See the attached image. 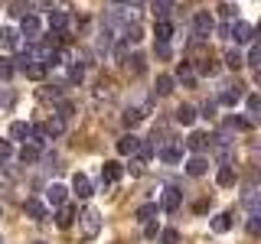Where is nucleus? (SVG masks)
<instances>
[{"label": "nucleus", "mask_w": 261, "mask_h": 244, "mask_svg": "<svg viewBox=\"0 0 261 244\" xmlns=\"http://www.w3.org/2000/svg\"><path fill=\"white\" fill-rule=\"evenodd\" d=\"M124 176V166H121V163H105L101 166V182H118V179Z\"/></svg>", "instance_id": "nucleus-7"}, {"label": "nucleus", "mask_w": 261, "mask_h": 244, "mask_svg": "<svg viewBox=\"0 0 261 244\" xmlns=\"http://www.w3.org/2000/svg\"><path fill=\"white\" fill-rule=\"evenodd\" d=\"M153 36H157V43H170V36H173V23H170V20H157Z\"/></svg>", "instance_id": "nucleus-20"}, {"label": "nucleus", "mask_w": 261, "mask_h": 244, "mask_svg": "<svg viewBox=\"0 0 261 244\" xmlns=\"http://www.w3.org/2000/svg\"><path fill=\"white\" fill-rule=\"evenodd\" d=\"M216 182L222 186V189H228V186H235V169H232V166H219V173H216Z\"/></svg>", "instance_id": "nucleus-22"}, {"label": "nucleus", "mask_w": 261, "mask_h": 244, "mask_svg": "<svg viewBox=\"0 0 261 244\" xmlns=\"http://www.w3.org/2000/svg\"><path fill=\"white\" fill-rule=\"evenodd\" d=\"M43 127H46V134H49V137H59L62 130H65V120L59 117V114H56V117H49V120H46Z\"/></svg>", "instance_id": "nucleus-24"}, {"label": "nucleus", "mask_w": 261, "mask_h": 244, "mask_svg": "<svg viewBox=\"0 0 261 244\" xmlns=\"http://www.w3.org/2000/svg\"><path fill=\"white\" fill-rule=\"evenodd\" d=\"M157 59H163V62L170 59V46L167 43H157Z\"/></svg>", "instance_id": "nucleus-43"}, {"label": "nucleus", "mask_w": 261, "mask_h": 244, "mask_svg": "<svg viewBox=\"0 0 261 244\" xmlns=\"http://www.w3.org/2000/svg\"><path fill=\"white\" fill-rule=\"evenodd\" d=\"M72 189L79 192V199H88V195H92V179H88L85 173H75L72 176Z\"/></svg>", "instance_id": "nucleus-8"}, {"label": "nucleus", "mask_w": 261, "mask_h": 244, "mask_svg": "<svg viewBox=\"0 0 261 244\" xmlns=\"http://www.w3.org/2000/svg\"><path fill=\"white\" fill-rule=\"evenodd\" d=\"M137 143H141V137L124 134V137L118 140V153H121V157H134V153H137Z\"/></svg>", "instance_id": "nucleus-9"}, {"label": "nucleus", "mask_w": 261, "mask_h": 244, "mask_svg": "<svg viewBox=\"0 0 261 244\" xmlns=\"http://www.w3.org/2000/svg\"><path fill=\"white\" fill-rule=\"evenodd\" d=\"M124 62H127V72H130V75H144L147 62H144V55H141V52H134V55H130V59H124Z\"/></svg>", "instance_id": "nucleus-23"}, {"label": "nucleus", "mask_w": 261, "mask_h": 244, "mask_svg": "<svg viewBox=\"0 0 261 244\" xmlns=\"http://www.w3.org/2000/svg\"><path fill=\"white\" fill-rule=\"evenodd\" d=\"M225 65H228V69H242V65H245L239 49H228V52H225Z\"/></svg>", "instance_id": "nucleus-30"}, {"label": "nucleus", "mask_w": 261, "mask_h": 244, "mask_svg": "<svg viewBox=\"0 0 261 244\" xmlns=\"http://www.w3.org/2000/svg\"><path fill=\"white\" fill-rule=\"evenodd\" d=\"M0 244H4V241H0Z\"/></svg>", "instance_id": "nucleus-47"}, {"label": "nucleus", "mask_w": 261, "mask_h": 244, "mask_svg": "<svg viewBox=\"0 0 261 244\" xmlns=\"http://www.w3.org/2000/svg\"><path fill=\"white\" fill-rule=\"evenodd\" d=\"M176 78L179 81H183V85H196V75H193V69H190V65H186V62H179V69H176Z\"/></svg>", "instance_id": "nucleus-25"}, {"label": "nucleus", "mask_w": 261, "mask_h": 244, "mask_svg": "<svg viewBox=\"0 0 261 244\" xmlns=\"http://www.w3.org/2000/svg\"><path fill=\"white\" fill-rule=\"evenodd\" d=\"M121 120H124L127 127H134V124H141V120H144V111H137V108H127V111H124V117H121Z\"/></svg>", "instance_id": "nucleus-32"}, {"label": "nucleus", "mask_w": 261, "mask_h": 244, "mask_svg": "<svg viewBox=\"0 0 261 244\" xmlns=\"http://www.w3.org/2000/svg\"><path fill=\"white\" fill-rule=\"evenodd\" d=\"M150 10H153V16H157V20H167V16L173 13V0H153Z\"/></svg>", "instance_id": "nucleus-18"}, {"label": "nucleus", "mask_w": 261, "mask_h": 244, "mask_svg": "<svg viewBox=\"0 0 261 244\" xmlns=\"http://www.w3.org/2000/svg\"><path fill=\"white\" fill-rule=\"evenodd\" d=\"M36 244H43V241H36Z\"/></svg>", "instance_id": "nucleus-46"}, {"label": "nucleus", "mask_w": 261, "mask_h": 244, "mask_svg": "<svg viewBox=\"0 0 261 244\" xmlns=\"http://www.w3.org/2000/svg\"><path fill=\"white\" fill-rule=\"evenodd\" d=\"M245 104H248V114H258L261 111V98L258 95H248V101H245Z\"/></svg>", "instance_id": "nucleus-40"}, {"label": "nucleus", "mask_w": 261, "mask_h": 244, "mask_svg": "<svg viewBox=\"0 0 261 244\" xmlns=\"http://www.w3.org/2000/svg\"><path fill=\"white\" fill-rule=\"evenodd\" d=\"M65 192H69V189H65V186H59V182H56V186H49V192H46L49 205H56V208L65 205Z\"/></svg>", "instance_id": "nucleus-13"}, {"label": "nucleus", "mask_w": 261, "mask_h": 244, "mask_svg": "<svg viewBox=\"0 0 261 244\" xmlns=\"http://www.w3.org/2000/svg\"><path fill=\"white\" fill-rule=\"evenodd\" d=\"M228 36H235V43H255V26L251 23H232Z\"/></svg>", "instance_id": "nucleus-3"}, {"label": "nucleus", "mask_w": 261, "mask_h": 244, "mask_svg": "<svg viewBox=\"0 0 261 244\" xmlns=\"http://www.w3.org/2000/svg\"><path fill=\"white\" fill-rule=\"evenodd\" d=\"M114 4H130V0H114Z\"/></svg>", "instance_id": "nucleus-45"}, {"label": "nucleus", "mask_w": 261, "mask_h": 244, "mask_svg": "<svg viewBox=\"0 0 261 244\" xmlns=\"http://www.w3.org/2000/svg\"><path fill=\"white\" fill-rule=\"evenodd\" d=\"M23 72H27V78H33V81H39V78H46V65H43V62H36V59H30V62H23Z\"/></svg>", "instance_id": "nucleus-12"}, {"label": "nucleus", "mask_w": 261, "mask_h": 244, "mask_svg": "<svg viewBox=\"0 0 261 244\" xmlns=\"http://www.w3.org/2000/svg\"><path fill=\"white\" fill-rule=\"evenodd\" d=\"M173 117H176V124H183V127H190V124H193V120H196V108H190V104H179V108H176V114H173Z\"/></svg>", "instance_id": "nucleus-14"}, {"label": "nucleus", "mask_w": 261, "mask_h": 244, "mask_svg": "<svg viewBox=\"0 0 261 244\" xmlns=\"http://www.w3.org/2000/svg\"><path fill=\"white\" fill-rule=\"evenodd\" d=\"M72 222H75V208H72V205H59V211H56V225L69 228Z\"/></svg>", "instance_id": "nucleus-17"}, {"label": "nucleus", "mask_w": 261, "mask_h": 244, "mask_svg": "<svg viewBox=\"0 0 261 244\" xmlns=\"http://www.w3.org/2000/svg\"><path fill=\"white\" fill-rule=\"evenodd\" d=\"M153 153H157V150H153V143H150V140H141V143H137V157H141V163L153 160Z\"/></svg>", "instance_id": "nucleus-29"}, {"label": "nucleus", "mask_w": 261, "mask_h": 244, "mask_svg": "<svg viewBox=\"0 0 261 244\" xmlns=\"http://www.w3.org/2000/svg\"><path fill=\"white\" fill-rule=\"evenodd\" d=\"M0 186H4V189H10V186H13V176L4 173V169H0Z\"/></svg>", "instance_id": "nucleus-44"}, {"label": "nucleus", "mask_w": 261, "mask_h": 244, "mask_svg": "<svg viewBox=\"0 0 261 244\" xmlns=\"http://www.w3.org/2000/svg\"><path fill=\"white\" fill-rule=\"evenodd\" d=\"M160 160L163 163H179V150H176V146H163V150H160Z\"/></svg>", "instance_id": "nucleus-35"}, {"label": "nucleus", "mask_w": 261, "mask_h": 244, "mask_svg": "<svg viewBox=\"0 0 261 244\" xmlns=\"http://www.w3.org/2000/svg\"><path fill=\"white\" fill-rule=\"evenodd\" d=\"M153 215H157V205H153V202H147V205H141L137 208V222H153Z\"/></svg>", "instance_id": "nucleus-28"}, {"label": "nucleus", "mask_w": 261, "mask_h": 244, "mask_svg": "<svg viewBox=\"0 0 261 244\" xmlns=\"http://www.w3.org/2000/svg\"><path fill=\"white\" fill-rule=\"evenodd\" d=\"M206 169H209L206 157H193L190 163H186V173H190V176H206Z\"/></svg>", "instance_id": "nucleus-16"}, {"label": "nucleus", "mask_w": 261, "mask_h": 244, "mask_svg": "<svg viewBox=\"0 0 261 244\" xmlns=\"http://www.w3.org/2000/svg\"><path fill=\"white\" fill-rule=\"evenodd\" d=\"M179 205H183V195H179V189H173V186H170V189H163L160 208H163V211H176Z\"/></svg>", "instance_id": "nucleus-5"}, {"label": "nucleus", "mask_w": 261, "mask_h": 244, "mask_svg": "<svg viewBox=\"0 0 261 244\" xmlns=\"http://www.w3.org/2000/svg\"><path fill=\"white\" fill-rule=\"evenodd\" d=\"M242 88L245 85H239V81H235V85H228L222 95H219V104H225V108H235V104L242 101Z\"/></svg>", "instance_id": "nucleus-6"}, {"label": "nucleus", "mask_w": 261, "mask_h": 244, "mask_svg": "<svg viewBox=\"0 0 261 244\" xmlns=\"http://www.w3.org/2000/svg\"><path fill=\"white\" fill-rule=\"evenodd\" d=\"M144 234H147V238H157V234H160V228H157V222H147V228H144Z\"/></svg>", "instance_id": "nucleus-41"}, {"label": "nucleus", "mask_w": 261, "mask_h": 244, "mask_svg": "<svg viewBox=\"0 0 261 244\" xmlns=\"http://www.w3.org/2000/svg\"><path fill=\"white\" fill-rule=\"evenodd\" d=\"M157 95L160 98L173 95V78H170V75H157Z\"/></svg>", "instance_id": "nucleus-27"}, {"label": "nucleus", "mask_w": 261, "mask_h": 244, "mask_svg": "<svg viewBox=\"0 0 261 244\" xmlns=\"http://www.w3.org/2000/svg\"><path fill=\"white\" fill-rule=\"evenodd\" d=\"M10 137H13V140H27V137H30V124L13 120V124H10Z\"/></svg>", "instance_id": "nucleus-26"}, {"label": "nucleus", "mask_w": 261, "mask_h": 244, "mask_svg": "<svg viewBox=\"0 0 261 244\" xmlns=\"http://www.w3.org/2000/svg\"><path fill=\"white\" fill-rule=\"evenodd\" d=\"M258 218H261L258 211H251V218H248V234H258V231H261V222H258Z\"/></svg>", "instance_id": "nucleus-38"}, {"label": "nucleus", "mask_w": 261, "mask_h": 244, "mask_svg": "<svg viewBox=\"0 0 261 244\" xmlns=\"http://www.w3.org/2000/svg\"><path fill=\"white\" fill-rule=\"evenodd\" d=\"M160 241L163 244H179V231L176 228H167V231H160Z\"/></svg>", "instance_id": "nucleus-37"}, {"label": "nucleus", "mask_w": 261, "mask_h": 244, "mask_svg": "<svg viewBox=\"0 0 261 244\" xmlns=\"http://www.w3.org/2000/svg\"><path fill=\"white\" fill-rule=\"evenodd\" d=\"M13 157V146H10V140H0V163L4 160H10Z\"/></svg>", "instance_id": "nucleus-39"}, {"label": "nucleus", "mask_w": 261, "mask_h": 244, "mask_svg": "<svg viewBox=\"0 0 261 244\" xmlns=\"http://www.w3.org/2000/svg\"><path fill=\"white\" fill-rule=\"evenodd\" d=\"M186 146H190V150L196 153V157H199V153L209 146V137H206V134H190V140H186Z\"/></svg>", "instance_id": "nucleus-21"}, {"label": "nucleus", "mask_w": 261, "mask_h": 244, "mask_svg": "<svg viewBox=\"0 0 261 244\" xmlns=\"http://www.w3.org/2000/svg\"><path fill=\"white\" fill-rule=\"evenodd\" d=\"M193 26H196V36H212V29H216V20H212V13H196V20H193Z\"/></svg>", "instance_id": "nucleus-4"}, {"label": "nucleus", "mask_w": 261, "mask_h": 244, "mask_svg": "<svg viewBox=\"0 0 261 244\" xmlns=\"http://www.w3.org/2000/svg\"><path fill=\"white\" fill-rule=\"evenodd\" d=\"M69 75H72V81H82V78H85V69H82V65H72Z\"/></svg>", "instance_id": "nucleus-42"}, {"label": "nucleus", "mask_w": 261, "mask_h": 244, "mask_svg": "<svg viewBox=\"0 0 261 244\" xmlns=\"http://www.w3.org/2000/svg\"><path fill=\"white\" fill-rule=\"evenodd\" d=\"M20 46V33L10 29V26H4L0 29V49H16Z\"/></svg>", "instance_id": "nucleus-11"}, {"label": "nucleus", "mask_w": 261, "mask_h": 244, "mask_svg": "<svg viewBox=\"0 0 261 244\" xmlns=\"http://www.w3.org/2000/svg\"><path fill=\"white\" fill-rule=\"evenodd\" d=\"M39 157H43V146H39V143H23V150H20L23 163H36Z\"/></svg>", "instance_id": "nucleus-15"}, {"label": "nucleus", "mask_w": 261, "mask_h": 244, "mask_svg": "<svg viewBox=\"0 0 261 244\" xmlns=\"http://www.w3.org/2000/svg\"><path fill=\"white\" fill-rule=\"evenodd\" d=\"M20 33H23L27 39H39V33H43V23H39V16L23 13V20H20Z\"/></svg>", "instance_id": "nucleus-2"}, {"label": "nucleus", "mask_w": 261, "mask_h": 244, "mask_svg": "<svg viewBox=\"0 0 261 244\" xmlns=\"http://www.w3.org/2000/svg\"><path fill=\"white\" fill-rule=\"evenodd\" d=\"M245 65H255V69L261 65V46H258V43H251V49H248V59H245Z\"/></svg>", "instance_id": "nucleus-33"}, {"label": "nucleus", "mask_w": 261, "mask_h": 244, "mask_svg": "<svg viewBox=\"0 0 261 244\" xmlns=\"http://www.w3.org/2000/svg\"><path fill=\"white\" fill-rule=\"evenodd\" d=\"M79 222H82V234H85V238H95V234L101 231V215H98V208H85L79 215Z\"/></svg>", "instance_id": "nucleus-1"}, {"label": "nucleus", "mask_w": 261, "mask_h": 244, "mask_svg": "<svg viewBox=\"0 0 261 244\" xmlns=\"http://www.w3.org/2000/svg\"><path fill=\"white\" fill-rule=\"evenodd\" d=\"M228 127H235V130H251V127H255V120H251V117H232V120H228Z\"/></svg>", "instance_id": "nucleus-34"}, {"label": "nucleus", "mask_w": 261, "mask_h": 244, "mask_svg": "<svg viewBox=\"0 0 261 244\" xmlns=\"http://www.w3.org/2000/svg\"><path fill=\"white\" fill-rule=\"evenodd\" d=\"M65 23H69V16H65L62 10L49 13V29H65Z\"/></svg>", "instance_id": "nucleus-31"}, {"label": "nucleus", "mask_w": 261, "mask_h": 244, "mask_svg": "<svg viewBox=\"0 0 261 244\" xmlns=\"http://www.w3.org/2000/svg\"><path fill=\"white\" fill-rule=\"evenodd\" d=\"M23 208H27V215L33 218V222H46V205L39 199H27V205H23Z\"/></svg>", "instance_id": "nucleus-10"}, {"label": "nucleus", "mask_w": 261, "mask_h": 244, "mask_svg": "<svg viewBox=\"0 0 261 244\" xmlns=\"http://www.w3.org/2000/svg\"><path fill=\"white\" fill-rule=\"evenodd\" d=\"M13 72H16L13 69V59H0V78H4V81L13 78Z\"/></svg>", "instance_id": "nucleus-36"}, {"label": "nucleus", "mask_w": 261, "mask_h": 244, "mask_svg": "<svg viewBox=\"0 0 261 244\" xmlns=\"http://www.w3.org/2000/svg\"><path fill=\"white\" fill-rule=\"evenodd\" d=\"M228 228H232V215H228V211H219V215L212 218V231H216V234H225Z\"/></svg>", "instance_id": "nucleus-19"}]
</instances>
